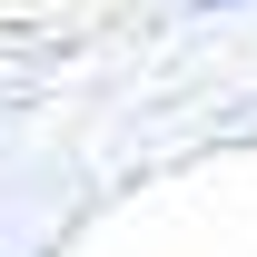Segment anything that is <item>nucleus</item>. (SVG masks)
I'll list each match as a JSON object with an SVG mask.
<instances>
[{
	"mask_svg": "<svg viewBox=\"0 0 257 257\" xmlns=\"http://www.w3.org/2000/svg\"><path fill=\"white\" fill-rule=\"evenodd\" d=\"M208 10H237V0H208Z\"/></svg>",
	"mask_w": 257,
	"mask_h": 257,
	"instance_id": "f257e3e1",
	"label": "nucleus"
}]
</instances>
